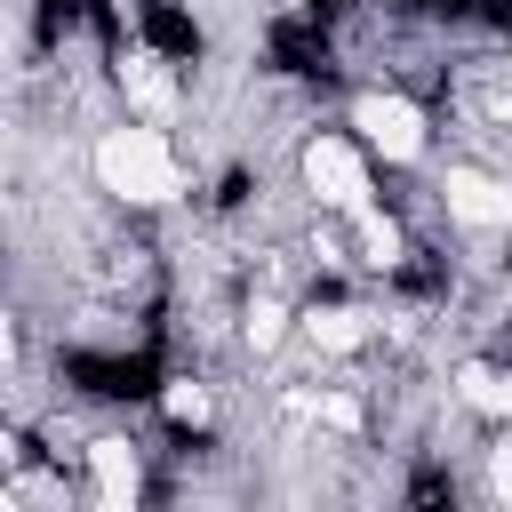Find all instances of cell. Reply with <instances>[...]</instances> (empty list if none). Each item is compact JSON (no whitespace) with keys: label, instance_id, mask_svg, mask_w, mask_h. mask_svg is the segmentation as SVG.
<instances>
[{"label":"cell","instance_id":"cell-5","mask_svg":"<svg viewBox=\"0 0 512 512\" xmlns=\"http://www.w3.org/2000/svg\"><path fill=\"white\" fill-rule=\"evenodd\" d=\"M72 464H80V488H88V504H144V480H152V464H144V448H136L128 432H88Z\"/></svg>","mask_w":512,"mask_h":512},{"label":"cell","instance_id":"cell-4","mask_svg":"<svg viewBox=\"0 0 512 512\" xmlns=\"http://www.w3.org/2000/svg\"><path fill=\"white\" fill-rule=\"evenodd\" d=\"M432 208L448 232H464L480 248H512V168L448 160V168H432Z\"/></svg>","mask_w":512,"mask_h":512},{"label":"cell","instance_id":"cell-1","mask_svg":"<svg viewBox=\"0 0 512 512\" xmlns=\"http://www.w3.org/2000/svg\"><path fill=\"white\" fill-rule=\"evenodd\" d=\"M80 160H88V184H96L112 208H128V216H176V208L200 192V168H192L184 136L160 128V120H136V112L88 128Z\"/></svg>","mask_w":512,"mask_h":512},{"label":"cell","instance_id":"cell-6","mask_svg":"<svg viewBox=\"0 0 512 512\" xmlns=\"http://www.w3.org/2000/svg\"><path fill=\"white\" fill-rule=\"evenodd\" d=\"M160 416L176 424V432H216V384L200 376V368H176V376H160Z\"/></svg>","mask_w":512,"mask_h":512},{"label":"cell","instance_id":"cell-2","mask_svg":"<svg viewBox=\"0 0 512 512\" xmlns=\"http://www.w3.org/2000/svg\"><path fill=\"white\" fill-rule=\"evenodd\" d=\"M344 128L368 144V160L376 168H432L440 160V128H432V104L416 96V88H400V80H368V88H352L344 96Z\"/></svg>","mask_w":512,"mask_h":512},{"label":"cell","instance_id":"cell-3","mask_svg":"<svg viewBox=\"0 0 512 512\" xmlns=\"http://www.w3.org/2000/svg\"><path fill=\"white\" fill-rule=\"evenodd\" d=\"M288 168H296V192H304L312 216H368L376 208V160L344 120L336 128H304Z\"/></svg>","mask_w":512,"mask_h":512}]
</instances>
